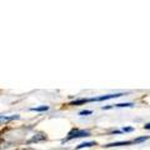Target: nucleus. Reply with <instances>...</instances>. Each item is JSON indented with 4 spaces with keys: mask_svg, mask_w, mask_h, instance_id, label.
<instances>
[{
    "mask_svg": "<svg viewBox=\"0 0 150 150\" xmlns=\"http://www.w3.org/2000/svg\"><path fill=\"white\" fill-rule=\"evenodd\" d=\"M85 137H90V133L88 130H80V129H73L70 133L68 134V137L63 140V143L69 142L73 139H78V138H85Z\"/></svg>",
    "mask_w": 150,
    "mask_h": 150,
    "instance_id": "1",
    "label": "nucleus"
},
{
    "mask_svg": "<svg viewBox=\"0 0 150 150\" xmlns=\"http://www.w3.org/2000/svg\"><path fill=\"white\" fill-rule=\"evenodd\" d=\"M125 95L123 93H116V94H108V95H103V96H98V98H89V101H104V100H109V99H115V98H120Z\"/></svg>",
    "mask_w": 150,
    "mask_h": 150,
    "instance_id": "2",
    "label": "nucleus"
},
{
    "mask_svg": "<svg viewBox=\"0 0 150 150\" xmlns=\"http://www.w3.org/2000/svg\"><path fill=\"white\" fill-rule=\"evenodd\" d=\"M134 144V142H115V143H111V144H108L104 145L105 148H114V146H126V145H131Z\"/></svg>",
    "mask_w": 150,
    "mask_h": 150,
    "instance_id": "3",
    "label": "nucleus"
},
{
    "mask_svg": "<svg viewBox=\"0 0 150 150\" xmlns=\"http://www.w3.org/2000/svg\"><path fill=\"white\" fill-rule=\"evenodd\" d=\"M94 145H96L95 142H86V143H81L80 145L76 146V150H80V149H84V148H91Z\"/></svg>",
    "mask_w": 150,
    "mask_h": 150,
    "instance_id": "4",
    "label": "nucleus"
},
{
    "mask_svg": "<svg viewBox=\"0 0 150 150\" xmlns=\"http://www.w3.org/2000/svg\"><path fill=\"white\" fill-rule=\"evenodd\" d=\"M31 111H46V110H49V106L48 105H41V106H36V108H31L30 109Z\"/></svg>",
    "mask_w": 150,
    "mask_h": 150,
    "instance_id": "5",
    "label": "nucleus"
},
{
    "mask_svg": "<svg viewBox=\"0 0 150 150\" xmlns=\"http://www.w3.org/2000/svg\"><path fill=\"white\" fill-rule=\"evenodd\" d=\"M44 139H46V135H44V134H38L36 137H34V138L30 140V142H40V140H44Z\"/></svg>",
    "mask_w": 150,
    "mask_h": 150,
    "instance_id": "6",
    "label": "nucleus"
},
{
    "mask_svg": "<svg viewBox=\"0 0 150 150\" xmlns=\"http://www.w3.org/2000/svg\"><path fill=\"white\" fill-rule=\"evenodd\" d=\"M85 103H88V99H78L70 103V105H80V104H85Z\"/></svg>",
    "mask_w": 150,
    "mask_h": 150,
    "instance_id": "7",
    "label": "nucleus"
},
{
    "mask_svg": "<svg viewBox=\"0 0 150 150\" xmlns=\"http://www.w3.org/2000/svg\"><path fill=\"white\" fill-rule=\"evenodd\" d=\"M115 108H131L134 106L133 103H121V104H115Z\"/></svg>",
    "mask_w": 150,
    "mask_h": 150,
    "instance_id": "8",
    "label": "nucleus"
},
{
    "mask_svg": "<svg viewBox=\"0 0 150 150\" xmlns=\"http://www.w3.org/2000/svg\"><path fill=\"white\" fill-rule=\"evenodd\" d=\"M11 119H19V115H13V116H4L1 115V121H8Z\"/></svg>",
    "mask_w": 150,
    "mask_h": 150,
    "instance_id": "9",
    "label": "nucleus"
},
{
    "mask_svg": "<svg viewBox=\"0 0 150 150\" xmlns=\"http://www.w3.org/2000/svg\"><path fill=\"white\" fill-rule=\"evenodd\" d=\"M148 139H149V137H140L138 139L133 140V142H134V144H139V143H143V142H145V140H148Z\"/></svg>",
    "mask_w": 150,
    "mask_h": 150,
    "instance_id": "10",
    "label": "nucleus"
},
{
    "mask_svg": "<svg viewBox=\"0 0 150 150\" xmlns=\"http://www.w3.org/2000/svg\"><path fill=\"white\" fill-rule=\"evenodd\" d=\"M90 114H93L91 110H83V111L79 112V115L80 116H86V115H90Z\"/></svg>",
    "mask_w": 150,
    "mask_h": 150,
    "instance_id": "11",
    "label": "nucleus"
},
{
    "mask_svg": "<svg viewBox=\"0 0 150 150\" xmlns=\"http://www.w3.org/2000/svg\"><path fill=\"white\" fill-rule=\"evenodd\" d=\"M133 130H134L133 128H123L121 131H124V133H130V131H133Z\"/></svg>",
    "mask_w": 150,
    "mask_h": 150,
    "instance_id": "12",
    "label": "nucleus"
},
{
    "mask_svg": "<svg viewBox=\"0 0 150 150\" xmlns=\"http://www.w3.org/2000/svg\"><path fill=\"white\" fill-rule=\"evenodd\" d=\"M144 129L150 130V123H149V124H145V125H144Z\"/></svg>",
    "mask_w": 150,
    "mask_h": 150,
    "instance_id": "13",
    "label": "nucleus"
}]
</instances>
